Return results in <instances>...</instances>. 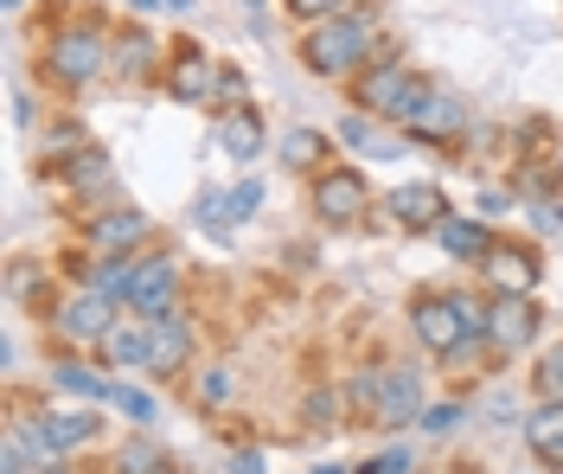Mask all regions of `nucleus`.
I'll return each mask as SVG.
<instances>
[{
  "mask_svg": "<svg viewBox=\"0 0 563 474\" xmlns=\"http://www.w3.org/2000/svg\"><path fill=\"white\" fill-rule=\"evenodd\" d=\"M378 52V20L372 13H340L301 33V65L314 77H358Z\"/></svg>",
  "mask_w": 563,
  "mask_h": 474,
  "instance_id": "nucleus-1",
  "label": "nucleus"
},
{
  "mask_svg": "<svg viewBox=\"0 0 563 474\" xmlns=\"http://www.w3.org/2000/svg\"><path fill=\"white\" fill-rule=\"evenodd\" d=\"M45 71H52V84H65V90L97 84V77L109 71V38H103V26H65V33L45 45Z\"/></svg>",
  "mask_w": 563,
  "mask_h": 474,
  "instance_id": "nucleus-2",
  "label": "nucleus"
},
{
  "mask_svg": "<svg viewBox=\"0 0 563 474\" xmlns=\"http://www.w3.org/2000/svg\"><path fill=\"white\" fill-rule=\"evenodd\" d=\"M410 328H417V340L429 346V353H442V360H455V353H467V346H481V340L467 333V321H461L455 295H422L417 308H410Z\"/></svg>",
  "mask_w": 563,
  "mask_h": 474,
  "instance_id": "nucleus-3",
  "label": "nucleus"
},
{
  "mask_svg": "<svg viewBox=\"0 0 563 474\" xmlns=\"http://www.w3.org/2000/svg\"><path fill=\"white\" fill-rule=\"evenodd\" d=\"M129 308H135L141 321H167V315H179V263L174 256H141L135 283H129Z\"/></svg>",
  "mask_w": 563,
  "mask_h": 474,
  "instance_id": "nucleus-4",
  "label": "nucleus"
},
{
  "mask_svg": "<svg viewBox=\"0 0 563 474\" xmlns=\"http://www.w3.org/2000/svg\"><path fill=\"white\" fill-rule=\"evenodd\" d=\"M410 84H417V77L404 71V58H372L365 71L352 77V103H358L365 115H378V122H390L397 103L410 97Z\"/></svg>",
  "mask_w": 563,
  "mask_h": 474,
  "instance_id": "nucleus-5",
  "label": "nucleus"
},
{
  "mask_svg": "<svg viewBox=\"0 0 563 474\" xmlns=\"http://www.w3.org/2000/svg\"><path fill=\"white\" fill-rule=\"evenodd\" d=\"M52 328L65 340H77V346H103V333L115 328V301L103 289H84V295H70L65 308H52Z\"/></svg>",
  "mask_w": 563,
  "mask_h": 474,
  "instance_id": "nucleus-6",
  "label": "nucleus"
},
{
  "mask_svg": "<svg viewBox=\"0 0 563 474\" xmlns=\"http://www.w3.org/2000/svg\"><path fill=\"white\" fill-rule=\"evenodd\" d=\"M531 340H538V301H531V295H499L487 308V346L526 353Z\"/></svg>",
  "mask_w": 563,
  "mask_h": 474,
  "instance_id": "nucleus-7",
  "label": "nucleus"
},
{
  "mask_svg": "<svg viewBox=\"0 0 563 474\" xmlns=\"http://www.w3.org/2000/svg\"><path fill=\"white\" fill-rule=\"evenodd\" d=\"M422 372L417 365H385V392H378V417L385 430H404V423H422Z\"/></svg>",
  "mask_w": 563,
  "mask_h": 474,
  "instance_id": "nucleus-8",
  "label": "nucleus"
},
{
  "mask_svg": "<svg viewBox=\"0 0 563 474\" xmlns=\"http://www.w3.org/2000/svg\"><path fill=\"white\" fill-rule=\"evenodd\" d=\"M84 231H90V244L103 256H129L135 244H147V212H141V206H109V212H97Z\"/></svg>",
  "mask_w": 563,
  "mask_h": 474,
  "instance_id": "nucleus-9",
  "label": "nucleus"
},
{
  "mask_svg": "<svg viewBox=\"0 0 563 474\" xmlns=\"http://www.w3.org/2000/svg\"><path fill=\"white\" fill-rule=\"evenodd\" d=\"M481 276L493 283V295H531L538 289V256L526 251V244H493L487 251V263H481Z\"/></svg>",
  "mask_w": 563,
  "mask_h": 474,
  "instance_id": "nucleus-10",
  "label": "nucleus"
},
{
  "mask_svg": "<svg viewBox=\"0 0 563 474\" xmlns=\"http://www.w3.org/2000/svg\"><path fill=\"white\" fill-rule=\"evenodd\" d=\"M385 206H390V219L404 224V231H435V224L449 219V206H442V186H429V180L397 186Z\"/></svg>",
  "mask_w": 563,
  "mask_h": 474,
  "instance_id": "nucleus-11",
  "label": "nucleus"
},
{
  "mask_svg": "<svg viewBox=\"0 0 563 474\" xmlns=\"http://www.w3.org/2000/svg\"><path fill=\"white\" fill-rule=\"evenodd\" d=\"M314 212H320V224H352L365 212V180H358V174H320Z\"/></svg>",
  "mask_w": 563,
  "mask_h": 474,
  "instance_id": "nucleus-12",
  "label": "nucleus"
},
{
  "mask_svg": "<svg viewBox=\"0 0 563 474\" xmlns=\"http://www.w3.org/2000/svg\"><path fill=\"white\" fill-rule=\"evenodd\" d=\"M461 122H467L461 97H455V90H435V84H429V97H422V115L410 122V135H422V142H455Z\"/></svg>",
  "mask_w": 563,
  "mask_h": 474,
  "instance_id": "nucleus-13",
  "label": "nucleus"
},
{
  "mask_svg": "<svg viewBox=\"0 0 563 474\" xmlns=\"http://www.w3.org/2000/svg\"><path fill=\"white\" fill-rule=\"evenodd\" d=\"M211 84H218L211 58L199 45H179V65H174V77H167V90H174L179 103H211Z\"/></svg>",
  "mask_w": 563,
  "mask_h": 474,
  "instance_id": "nucleus-14",
  "label": "nucleus"
},
{
  "mask_svg": "<svg viewBox=\"0 0 563 474\" xmlns=\"http://www.w3.org/2000/svg\"><path fill=\"white\" fill-rule=\"evenodd\" d=\"M147 346H154V321H141V315H129V321H115V328L103 333V360L109 365H147Z\"/></svg>",
  "mask_w": 563,
  "mask_h": 474,
  "instance_id": "nucleus-15",
  "label": "nucleus"
},
{
  "mask_svg": "<svg viewBox=\"0 0 563 474\" xmlns=\"http://www.w3.org/2000/svg\"><path fill=\"white\" fill-rule=\"evenodd\" d=\"M526 442H531V455H538V462L563 469V404L558 398H544L526 417Z\"/></svg>",
  "mask_w": 563,
  "mask_h": 474,
  "instance_id": "nucleus-16",
  "label": "nucleus"
},
{
  "mask_svg": "<svg viewBox=\"0 0 563 474\" xmlns=\"http://www.w3.org/2000/svg\"><path fill=\"white\" fill-rule=\"evenodd\" d=\"M192 360V328L167 315V321H154V346H147V372H179V365Z\"/></svg>",
  "mask_w": 563,
  "mask_h": 474,
  "instance_id": "nucleus-17",
  "label": "nucleus"
},
{
  "mask_svg": "<svg viewBox=\"0 0 563 474\" xmlns=\"http://www.w3.org/2000/svg\"><path fill=\"white\" fill-rule=\"evenodd\" d=\"M218 147H224L231 161L263 154V115H256V110H224V115H218Z\"/></svg>",
  "mask_w": 563,
  "mask_h": 474,
  "instance_id": "nucleus-18",
  "label": "nucleus"
},
{
  "mask_svg": "<svg viewBox=\"0 0 563 474\" xmlns=\"http://www.w3.org/2000/svg\"><path fill=\"white\" fill-rule=\"evenodd\" d=\"M435 238H442V251L461 256V263H487V251H493V231L481 219H442Z\"/></svg>",
  "mask_w": 563,
  "mask_h": 474,
  "instance_id": "nucleus-19",
  "label": "nucleus"
},
{
  "mask_svg": "<svg viewBox=\"0 0 563 474\" xmlns=\"http://www.w3.org/2000/svg\"><path fill=\"white\" fill-rule=\"evenodd\" d=\"M154 52H161V45H154V33H122L115 38V58H109V77H122V84H141V77L154 71Z\"/></svg>",
  "mask_w": 563,
  "mask_h": 474,
  "instance_id": "nucleus-20",
  "label": "nucleus"
},
{
  "mask_svg": "<svg viewBox=\"0 0 563 474\" xmlns=\"http://www.w3.org/2000/svg\"><path fill=\"white\" fill-rule=\"evenodd\" d=\"M52 385L58 392H77V398H90V404H115V385L97 378L90 365H52Z\"/></svg>",
  "mask_w": 563,
  "mask_h": 474,
  "instance_id": "nucleus-21",
  "label": "nucleus"
},
{
  "mask_svg": "<svg viewBox=\"0 0 563 474\" xmlns=\"http://www.w3.org/2000/svg\"><path fill=\"white\" fill-rule=\"evenodd\" d=\"M45 423H52V437L58 449H84V442H97V410H45Z\"/></svg>",
  "mask_w": 563,
  "mask_h": 474,
  "instance_id": "nucleus-22",
  "label": "nucleus"
},
{
  "mask_svg": "<svg viewBox=\"0 0 563 474\" xmlns=\"http://www.w3.org/2000/svg\"><path fill=\"white\" fill-rule=\"evenodd\" d=\"M333 142L340 147H358V154H372V161H390V147L378 142V115H346V122H340V129H333Z\"/></svg>",
  "mask_w": 563,
  "mask_h": 474,
  "instance_id": "nucleus-23",
  "label": "nucleus"
},
{
  "mask_svg": "<svg viewBox=\"0 0 563 474\" xmlns=\"http://www.w3.org/2000/svg\"><path fill=\"white\" fill-rule=\"evenodd\" d=\"M115 474H167V455H161V449H154V442H122V449H115Z\"/></svg>",
  "mask_w": 563,
  "mask_h": 474,
  "instance_id": "nucleus-24",
  "label": "nucleus"
},
{
  "mask_svg": "<svg viewBox=\"0 0 563 474\" xmlns=\"http://www.w3.org/2000/svg\"><path fill=\"white\" fill-rule=\"evenodd\" d=\"M378 392H385V365H365V372H352L346 404L352 410H365V417H378Z\"/></svg>",
  "mask_w": 563,
  "mask_h": 474,
  "instance_id": "nucleus-25",
  "label": "nucleus"
},
{
  "mask_svg": "<svg viewBox=\"0 0 563 474\" xmlns=\"http://www.w3.org/2000/svg\"><path fill=\"white\" fill-rule=\"evenodd\" d=\"M320 154H327V135H314V129L282 135V161H288V167H314Z\"/></svg>",
  "mask_w": 563,
  "mask_h": 474,
  "instance_id": "nucleus-26",
  "label": "nucleus"
},
{
  "mask_svg": "<svg viewBox=\"0 0 563 474\" xmlns=\"http://www.w3.org/2000/svg\"><path fill=\"white\" fill-rule=\"evenodd\" d=\"M531 378H538V398H558L563 404V346H551L544 360L531 365Z\"/></svg>",
  "mask_w": 563,
  "mask_h": 474,
  "instance_id": "nucleus-27",
  "label": "nucleus"
},
{
  "mask_svg": "<svg viewBox=\"0 0 563 474\" xmlns=\"http://www.w3.org/2000/svg\"><path fill=\"white\" fill-rule=\"evenodd\" d=\"M109 180V161H103V147H84L77 161H70V186H103Z\"/></svg>",
  "mask_w": 563,
  "mask_h": 474,
  "instance_id": "nucleus-28",
  "label": "nucleus"
},
{
  "mask_svg": "<svg viewBox=\"0 0 563 474\" xmlns=\"http://www.w3.org/2000/svg\"><path fill=\"white\" fill-rule=\"evenodd\" d=\"M256 206H263V180H238L224 192V212L231 219H256Z\"/></svg>",
  "mask_w": 563,
  "mask_h": 474,
  "instance_id": "nucleus-29",
  "label": "nucleus"
},
{
  "mask_svg": "<svg viewBox=\"0 0 563 474\" xmlns=\"http://www.w3.org/2000/svg\"><path fill=\"white\" fill-rule=\"evenodd\" d=\"M288 13H295V20H308V26H320V20L352 13V0H288Z\"/></svg>",
  "mask_w": 563,
  "mask_h": 474,
  "instance_id": "nucleus-30",
  "label": "nucleus"
},
{
  "mask_svg": "<svg viewBox=\"0 0 563 474\" xmlns=\"http://www.w3.org/2000/svg\"><path fill=\"white\" fill-rule=\"evenodd\" d=\"M308 423L314 430H333L340 423V392H308Z\"/></svg>",
  "mask_w": 563,
  "mask_h": 474,
  "instance_id": "nucleus-31",
  "label": "nucleus"
},
{
  "mask_svg": "<svg viewBox=\"0 0 563 474\" xmlns=\"http://www.w3.org/2000/svg\"><path fill=\"white\" fill-rule=\"evenodd\" d=\"M211 103H218V110H238V103H244V71H218V84H211Z\"/></svg>",
  "mask_w": 563,
  "mask_h": 474,
  "instance_id": "nucleus-32",
  "label": "nucleus"
},
{
  "mask_svg": "<svg viewBox=\"0 0 563 474\" xmlns=\"http://www.w3.org/2000/svg\"><path fill=\"white\" fill-rule=\"evenodd\" d=\"M115 410H122V417H135V423H154V410H161V404L141 398V392H129V385H115Z\"/></svg>",
  "mask_w": 563,
  "mask_h": 474,
  "instance_id": "nucleus-33",
  "label": "nucleus"
},
{
  "mask_svg": "<svg viewBox=\"0 0 563 474\" xmlns=\"http://www.w3.org/2000/svg\"><path fill=\"white\" fill-rule=\"evenodd\" d=\"M224 219H231V212H224V192H199V224L224 238Z\"/></svg>",
  "mask_w": 563,
  "mask_h": 474,
  "instance_id": "nucleus-34",
  "label": "nucleus"
},
{
  "mask_svg": "<svg viewBox=\"0 0 563 474\" xmlns=\"http://www.w3.org/2000/svg\"><path fill=\"white\" fill-rule=\"evenodd\" d=\"M455 423H461V404H429V410H422V430H435V437L455 430Z\"/></svg>",
  "mask_w": 563,
  "mask_h": 474,
  "instance_id": "nucleus-35",
  "label": "nucleus"
},
{
  "mask_svg": "<svg viewBox=\"0 0 563 474\" xmlns=\"http://www.w3.org/2000/svg\"><path fill=\"white\" fill-rule=\"evenodd\" d=\"M365 474H410V449H385V455H378Z\"/></svg>",
  "mask_w": 563,
  "mask_h": 474,
  "instance_id": "nucleus-36",
  "label": "nucleus"
},
{
  "mask_svg": "<svg viewBox=\"0 0 563 474\" xmlns=\"http://www.w3.org/2000/svg\"><path fill=\"white\" fill-rule=\"evenodd\" d=\"M45 147H70V154H84V129H45Z\"/></svg>",
  "mask_w": 563,
  "mask_h": 474,
  "instance_id": "nucleus-37",
  "label": "nucleus"
},
{
  "mask_svg": "<svg viewBox=\"0 0 563 474\" xmlns=\"http://www.w3.org/2000/svg\"><path fill=\"white\" fill-rule=\"evenodd\" d=\"M231 474H269V469H263L256 449H238V455H231Z\"/></svg>",
  "mask_w": 563,
  "mask_h": 474,
  "instance_id": "nucleus-38",
  "label": "nucleus"
},
{
  "mask_svg": "<svg viewBox=\"0 0 563 474\" xmlns=\"http://www.w3.org/2000/svg\"><path fill=\"white\" fill-rule=\"evenodd\" d=\"M224 385H231V378H224V372H206V385H199V392H206V398L218 404V398H224Z\"/></svg>",
  "mask_w": 563,
  "mask_h": 474,
  "instance_id": "nucleus-39",
  "label": "nucleus"
},
{
  "mask_svg": "<svg viewBox=\"0 0 563 474\" xmlns=\"http://www.w3.org/2000/svg\"><path fill=\"white\" fill-rule=\"evenodd\" d=\"M33 474H70V462H38Z\"/></svg>",
  "mask_w": 563,
  "mask_h": 474,
  "instance_id": "nucleus-40",
  "label": "nucleus"
},
{
  "mask_svg": "<svg viewBox=\"0 0 563 474\" xmlns=\"http://www.w3.org/2000/svg\"><path fill=\"white\" fill-rule=\"evenodd\" d=\"M7 7H13V13H20V7H26V0H7Z\"/></svg>",
  "mask_w": 563,
  "mask_h": 474,
  "instance_id": "nucleus-41",
  "label": "nucleus"
},
{
  "mask_svg": "<svg viewBox=\"0 0 563 474\" xmlns=\"http://www.w3.org/2000/svg\"><path fill=\"white\" fill-rule=\"evenodd\" d=\"M244 7H263V0H244Z\"/></svg>",
  "mask_w": 563,
  "mask_h": 474,
  "instance_id": "nucleus-42",
  "label": "nucleus"
}]
</instances>
